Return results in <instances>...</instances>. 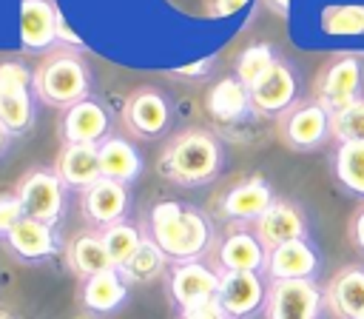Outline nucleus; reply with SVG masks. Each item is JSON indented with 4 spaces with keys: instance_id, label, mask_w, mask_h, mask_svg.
I'll return each mask as SVG.
<instances>
[{
    "instance_id": "1",
    "label": "nucleus",
    "mask_w": 364,
    "mask_h": 319,
    "mask_svg": "<svg viewBox=\"0 0 364 319\" xmlns=\"http://www.w3.org/2000/svg\"><path fill=\"white\" fill-rule=\"evenodd\" d=\"M142 234L156 242L171 265L196 262L216 245L213 222L205 211L179 202V199H159L148 208L145 219L139 222Z\"/></svg>"
},
{
    "instance_id": "2",
    "label": "nucleus",
    "mask_w": 364,
    "mask_h": 319,
    "mask_svg": "<svg viewBox=\"0 0 364 319\" xmlns=\"http://www.w3.org/2000/svg\"><path fill=\"white\" fill-rule=\"evenodd\" d=\"M225 165H228V151H225L222 137L202 125L176 131L165 142L159 162H156L159 174L179 188L210 185L219 179Z\"/></svg>"
},
{
    "instance_id": "3",
    "label": "nucleus",
    "mask_w": 364,
    "mask_h": 319,
    "mask_svg": "<svg viewBox=\"0 0 364 319\" xmlns=\"http://www.w3.org/2000/svg\"><path fill=\"white\" fill-rule=\"evenodd\" d=\"M37 100L51 108H71L91 97L94 77L77 48H54L34 68Z\"/></svg>"
},
{
    "instance_id": "4",
    "label": "nucleus",
    "mask_w": 364,
    "mask_h": 319,
    "mask_svg": "<svg viewBox=\"0 0 364 319\" xmlns=\"http://www.w3.org/2000/svg\"><path fill=\"white\" fill-rule=\"evenodd\" d=\"M37 88L34 71L20 60L0 63V125L17 140L37 122Z\"/></svg>"
},
{
    "instance_id": "5",
    "label": "nucleus",
    "mask_w": 364,
    "mask_h": 319,
    "mask_svg": "<svg viewBox=\"0 0 364 319\" xmlns=\"http://www.w3.org/2000/svg\"><path fill=\"white\" fill-rule=\"evenodd\" d=\"M122 125L131 137L154 142L165 137L173 125V103L156 85H136L122 103Z\"/></svg>"
},
{
    "instance_id": "6",
    "label": "nucleus",
    "mask_w": 364,
    "mask_h": 319,
    "mask_svg": "<svg viewBox=\"0 0 364 319\" xmlns=\"http://www.w3.org/2000/svg\"><path fill=\"white\" fill-rule=\"evenodd\" d=\"M165 291H168V299L176 308V313L205 308V305L216 302L219 271L202 259L171 265L165 273Z\"/></svg>"
},
{
    "instance_id": "7",
    "label": "nucleus",
    "mask_w": 364,
    "mask_h": 319,
    "mask_svg": "<svg viewBox=\"0 0 364 319\" xmlns=\"http://www.w3.org/2000/svg\"><path fill=\"white\" fill-rule=\"evenodd\" d=\"M65 185L60 182L54 168H31L14 188V194L20 197L23 214L46 222L51 228H57L63 222L65 214Z\"/></svg>"
},
{
    "instance_id": "8",
    "label": "nucleus",
    "mask_w": 364,
    "mask_h": 319,
    "mask_svg": "<svg viewBox=\"0 0 364 319\" xmlns=\"http://www.w3.org/2000/svg\"><path fill=\"white\" fill-rule=\"evenodd\" d=\"M324 310V288L316 279L267 282L264 319H318Z\"/></svg>"
},
{
    "instance_id": "9",
    "label": "nucleus",
    "mask_w": 364,
    "mask_h": 319,
    "mask_svg": "<svg viewBox=\"0 0 364 319\" xmlns=\"http://www.w3.org/2000/svg\"><path fill=\"white\" fill-rule=\"evenodd\" d=\"M279 140L290 151H318L330 140V111L316 100L296 103L279 117Z\"/></svg>"
},
{
    "instance_id": "10",
    "label": "nucleus",
    "mask_w": 364,
    "mask_h": 319,
    "mask_svg": "<svg viewBox=\"0 0 364 319\" xmlns=\"http://www.w3.org/2000/svg\"><path fill=\"white\" fill-rule=\"evenodd\" d=\"M276 202L273 185L262 174H250L233 182L216 202V211L230 225H253L270 205Z\"/></svg>"
},
{
    "instance_id": "11",
    "label": "nucleus",
    "mask_w": 364,
    "mask_h": 319,
    "mask_svg": "<svg viewBox=\"0 0 364 319\" xmlns=\"http://www.w3.org/2000/svg\"><path fill=\"white\" fill-rule=\"evenodd\" d=\"M267 302V279L264 273L250 271H228L219 273V293L216 305L228 319H250L264 310Z\"/></svg>"
},
{
    "instance_id": "12",
    "label": "nucleus",
    "mask_w": 364,
    "mask_h": 319,
    "mask_svg": "<svg viewBox=\"0 0 364 319\" xmlns=\"http://www.w3.org/2000/svg\"><path fill=\"white\" fill-rule=\"evenodd\" d=\"M267 248L259 242L253 225H230L222 239L213 245V268L219 273L228 271H250L264 273Z\"/></svg>"
},
{
    "instance_id": "13",
    "label": "nucleus",
    "mask_w": 364,
    "mask_h": 319,
    "mask_svg": "<svg viewBox=\"0 0 364 319\" xmlns=\"http://www.w3.org/2000/svg\"><path fill=\"white\" fill-rule=\"evenodd\" d=\"M250 103L256 117H282L299 103V74L296 68L279 57L276 66L250 88Z\"/></svg>"
},
{
    "instance_id": "14",
    "label": "nucleus",
    "mask_w": 364,
    "mask_h": 319,
    "mask_svg": "<svg viewBox=\"0 0 364 319\" xmlns=\"http://www.w3.org/2000/svg\"><path fill=\"white\" fill-rule=\"evenodd\" d=\"M0 242L23 265H43V262L54 259L63 251L57 228H51L46 222H37L31 216H23Z\"/></svg>"
},
{
    "instance_id": "15",
    "label": "nucleus",
    "mask_w": 364,
    "mask_h": 319,
    "mask_svg": "<svg viewBox=\"0 0 364 319\" xmlns=\"http://www.w3.org/2000/svg\"><path fill=\"white\" fill-rule=\"evenodd\" d=\"M80 211H82V219L97 231L125 222L131 211V185L102 177L80 194Z\"/></svg>"
},
{
    "instance_id": "16",
    "label": "nucleus",
    "mask_w": 364,
    "mask_h": 319,
    "mask_svg": "<svg viewBox=\"0 0 364 319\" xmlns=\"http://www.w3.org/2000/svg\"><path fill=\"white\" fill-rule=\"evenodd\" d=\"M253 231L267 251L293 239H310V222L304 208L284 197H276V202L253 222Z\"/></svg>"
},
{
    "instance_id": "17",
    "label": "nucleus",
    "mask_w": 364,
    "mask_h": 319,
    "mask_svg": "<svg viewBox=\"0 0 364 319\" xmlns=\"http://www.w3.org/2000/svg\"><path fill=\"white\" fill-rule=\"evenodd\" d=\"M361 83H364V68L355 57H338L336 63H330L318 80H316V103L324 105L330 114L361 100L358 91H361Z\"/></svg>"
},
{
    "instance_id": "18",
    "label": "nucleus",
    "mask_w": 364,
    "mask_h": 319,
    "mask_svg": "<svg viewBox=\"0 0 364 319\" xmlns=\"http://www.w3.org/2000/svg\"><path fill=\"white\" fill-rule=\"evenodd\" d=\"M60 137L63 142H71V145H100L102 140L111 137L108 108L94 97L65 108L60 117Z\"/></svg>"
},
{
    "instance_id": "19",
    "label": "nucleus",
    "mask_w": 364,
    "mask_h": 319,
    "mask_svg": "<svg viewBox=\"0 0 364 319\" xmlns=\"http://www.w3.org/2000/svg\"><path fill=\"white\" fill-rule=\"evenodd\" d=\"M57 6L51 0H20L17 34L28 54H51L57 46Z\"/></svg>"
},
{
    "instance_id": "20",
    "label": "nucleus",
    "mask_w": 364,
    "mask_h": 319,
    "mask_svg": "<svg viewBox=\"0 0 364 319\" xmlns=\"http://www.w3.org/2000/svg\"><path fill=\"white\" fill-rule=\"evenodd\" d=\"M321 271V253L310 239H293L273 251H267L264 279H316Z\"/></svg>"
},
{
    "instance_id": "21",
    "label": "nucleus",
    "mask_w": 364,
    "mask_h": 319,
    "mask_svg": "<svg viewBox=\"0 0 364 319\" xmlns=\"http://www.w3.org/2000/svg\"><path fill=\"white\" fill-rule=\"evenodd\" d=\"M128 296H131V285L117 268L88 276L80 285V305L91 316H114L117 310L125 308Z\"/></svg>"
},
{
    "instance_id": "22",
    "label": "nucleus",
    "mask_w": 364,
    "mask_h": 319,
    "mask_svg": "<svg viewBox=\"0 0 364 319\" xmlns=\"http://www.w3.org/2000/svg\"><path fill=\"white\" fill-rule=\"evenodd\" d=\"M324 308L336 319H355L364 310V265L338 268L324 285Z\"/></svg>"
},
{
    "instance_id": "23",
    "label": "nucleus",
    "mask_w": 364,
    "mask_h": 319,
    "mask_svg": "<svg viewBox=\"0 0 364 319\" xmlns=\"http://www.w3.org/2000/svg\"><path fill=\"white\" fill-rule=\"evenodd\" d=\"M54 171L60 177V182L68 191H85L91 188L97 179H102V168H100V148L97 145H71L63 142L57 160H54Z\"/></svg>"
},
{
    "instance_id": "24",
    "label": "nucleus",
    "mask_w": 364,
    "mask_h": 319,
    "mask_svg": "<svg viewBox=\"0 0 364 319\" xmlns=\"http://www.w3.org/2000/svg\"><path fill=\"white\" fill-rule=\"evenodd\" d=\"M63 259H65V268L80 276V279H88V276H97L108 268H114L108 251H105V242H102V234L97 228H85V231H77L65 248H63Z\"/></svg>"
},
{
    "instance_id": "25",
    "label": "nucleus",
    "mask_w": 364,
    "mask_h": 319,
    "mask_svg": "<svg viewBox=\"0 0 364 319\" xmlns=\"http://www.w3.org/2000/svg\"><path fill=\"white\" fill-rule=\"evenodd\" d=\"M97 148H100V168H102V177L105 179L131 185V182H136L142 177L145 160H142L139 148L131 140H125L119 134H111Z\"/></svg>"
},
{
    "instance_id": "26",
    "label": "nucleus",
    "mask_w": 364,
    "mask_h": 319,
    "mask_svg": "<svg viewBox=\"0 0 364 319\" xmlns=\"http://www.w3.org/2000/svg\"><path fill=\"white\" fill-rule=\"evenodd\" d=\"M205 108L216 122H242L253 114V103H250V91L230 74L222 77L216 85H210L208 97H205Z\"/></svg>"
},
{
    "instance_id": "27",
    "label": "nucleus",
    "mask_w": 364,
    "mask_h": 319,
    "mask_svg": "<svg viewBox=\"0 0 364 319\" xmlns=\"http://www.w3.org/2000/svg\"><path fill=\"white\" fill-rule=\"evenodd\" d=\"M168 268H171V262L165 259V253L156 248L154 239L145 236L142 245L136 248V253H134L122 268H117V271L128 279V285H148V282L165 276Z\"/></svg>"
},
{
    "instance_id": "28",
    "label": "nucleus",
    "mask_w": 364,
    "mask_h": 319,
    "mask_svg": "<svg viewBox=\"0 0 364 319\" xmlns=\"http://www.w3.org/2000/svg\"><path fill=\"white\" fill-rule=\"evenodd\" d=\"M333 174L347 194L364 199V142H338L333 151Z\"/></svg>"
},
{
    "instance_id": "29",
    "label": "nucleus",
    "mask_w": 364,
    "mask_h": 319,
    "mask_svg": "<svg viewBox=\"0 0 364 319\" xmlns=\"http://www.w3.org/2000/svg\"><path fill=\"white\" fill-rule=\"evenodd\" d=\"M279 54L273 51V46L267 43H253L247 48H242V54L236 57V66H233V77L250 91L273 66H276Z\"/></svg>"
},
{
    "instance_id": "30",
    "label": "nucleus",
    "mask_w": 364,
    "mask_h": 319,
    "mask_svg": "<svg viewBox=\"0 0 364 319\" xmlns=\"http://www.w3.org/2000/svg\"><path fill=\"white\" fill-rule=\"evenodd\" d=\"M102 234V242H105V251L114 262V268H122L134 253L136 248L142 245L145 234L139 225H131V222H117V225H108L100 231Z\"/></svg>"
},
{
    "instance_id": "31",
    "label": "nucleus",
    "mask_w": 364,
    "mask_h": 319,
    "mask_svg": "<svg viewBox=\"0 0 364 319\" xmlns=\"http://www.w3.org/2000/svg\"><path fill=\"white\" fill-rule=\"evenodd\" d=\"M321 28L336 37L364 34V6H327L321 11Z\"/></svg>"
},
{
    "instance_id": "32",
    "label": "nucleus",
    "mask_w": 364,
    "mask_h": 319,
    "mask_svg": "<svg viewBox=\"0 0 364 319\" xmlns=\"http://www.w3.org/2000/svg\"><path fill=\"white\" fill-rule=\"evenodd\" d=\"M330 137L336 142H364V100L330 114Z\"/></svg>"
},
{
    "instance_id": "33",
    "label": "nucleus",
    "mask_w": 364,
    "mask_h": 319,
    "mask_svg": "<svg viewBox=\"0 0 364 319\" xmlns=\"http://www.w3.org/2000/svg\"><path fill=\"white\" fill-rule=\"evenodd\" d=\"M26 214H23V205H20V197L14 194V191H9V194H0V239L23 219Z\"/></svg>"
},
{
    "instance_id": "34",
    "label": "nucleus",
    "mask_w": 364,
    "mask_h": 319,
    "mask_svg": "<svg viewBox=\"0 0 364 319\" xmlns=\"http://www.w3.org/2000/svg\"><path fill=\"white\" fill-rule=\"evenodd\" d=\"M250 0H208V14L210 17H230L239 9H245Z\"/></svg>"
},
{
    "instance_id": "35",
    "label": "nucleus",
    "mask_w": 364,
    "mask_h": 319,
    "mask_svg": "<svg viewBox=\"0 0 364 319\" xmlns=\"http://www.w3.org/2000/svg\"><path fill=\"white\" fill-rule=\"evenodd\" d=\"M350 242L355 245V251H361L364 253V205L353 214V219H350Z\"/></svg>"
},
{
    "instance_id": "36",
    "label": "nucleus",
    "mask_w": 364,
    "mask_h": 319,
    "mask_svg": "<svg viewBox=\"0 0 364 319\" xmlns=\"http://www.w3.org/2000/svg\"><path fill=\"white\" fill-rule=\"evenodd\" d=\"M176 319H228L222 313V308L216 302L205 305V308H196V310H185V313H176Z\"/></svg>"
},
{
    "instance_id": "37",
    "label": "nucleus",
    "mask_w": 364,
    "mask_h": 319,
    "mask_svg": "<svg viewBox=\"0 0 364 319\" xmlns=\"http://www.w3.org/2000/svg\"><path fill=\"white\" fill-rule=\"evenodd\" d=\"M57 43H63V46H74V48H82V40L74 34V28L65 23V17H63V14L57 17Z\"/></svg>"
},
{
    "instance_id": "38",
    "label": "nucleus",
    "mask_w": 364,
    "mask_h": 319,
    "mask_svg": "<svg viewBox=\"0 0 364 319\" xmlns=\"http://www.w3.org/2000/svg\"><path fill=\"white\" fill-rule=\"evenodd\" d=\"M210 66H213V60H202V63H193V66L179 68L176 74H179V77H185V80H196V77H205Z\"/></svg>"
},
{
    "instance_id": "39",
    "label": "nucleus",
    "mask_w": 364,
    "mask_h": 319,
    "mask_svg": "<svg viewBox=\"0 0 364 319\" xmlns=\"http://www.w3.org/2000/svg\"><path fill=\"white\" fill-rule=\"evenodd\" d=\"M270 11H276L279 17H287L290 14V0H264Z\"/></svg>"
},
{
    "instance_id": "40",
    "label": "nucleus",
    "mask_w": 364,
    "mask_h": 319,
    "mask_svg": "<svg viewBox=\"0 0 364 319\" xmlns=\"http://www.w3.org/2000/svg\"><path fill=\"white\" fill-rule=\"evenodd\" d=\"M11 140H14V137H11V134H9V131L0 125V160L9 154V148H11Z\"/></svg>"
},
{
    "instance_id": "41",
    "label": "nucleus",
    "mask_w": 364,
    "mask_h": 319,
    "mask_svg": "<svg viewBox=\"0 0 364 319\" xmlns=\"http://www.w3.org/2000/svg\"><path fill=\"white\" fill-rule=\"evenodd\" d=\"M0 319H14V316H9V313H0Z\"/></svg>"
},
{
    "instance_id": "42",
    "label": "nucleus",
    "mask_w": 364,
    "mask_h": 319,
    "mask_svg": "<svg viewBox=\"0 0 364 319\" xmlns=\"http://www.w3.org/2000/svg\"><path fill=\"white\" fill-rule=\"evenodd\" d=\"M355 319H364V310H361V313H358V316H355Z\"/></svg>"
}]
</instances>
